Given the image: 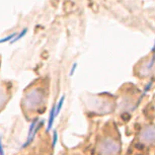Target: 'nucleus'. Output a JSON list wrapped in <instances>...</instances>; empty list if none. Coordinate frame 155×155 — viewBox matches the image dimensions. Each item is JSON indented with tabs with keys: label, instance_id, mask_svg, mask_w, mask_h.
Instances as JSON below:
<instances>
[{
	"label": "nucleus",
	"instance_id": "nucleus-2",
	"mask_svg": "<svg viewBox=\"0 0 155 155\" xmlns=\"http://www.w3.org/2000/svg\"><path fill=\"white\" fill-rule=\"evenodd\" d=\"M45 101V91L42 88H32L27 91L22 99V104L27 111L37 109Z\"/></svg>",
	"mask_w": 155,
	"mask_h": 155
},
{
	"label": "nucleus",
	"instance_id": "nucleus-8",
	"mask_svg": "<svg viewBox=\"0 0 155 155\" xmlns=\"http://www.w3.org/2000/svg\"><path fill=\"white\" fill-rule=\"evenodd\" d=\"M64 99H65V97L62 96L61 99H60V101H58V104H57V106H56V112H55V117L58 116V114L60 112V111H61L62 107H63V104H64Z\"/></svg>",
	"mask_w": 155,
	"mask_h": 155
},
{
	"label": "nucleus",
	"instance_id": "nucleus-1",
	"mask_svg": "<svg viewBox=\"0 0 155 155\" xmlns=\"http://www.w3.org/2000/svg\"><path fill=\"white\" fill-rule=\"evenodd\" d=\"M98 155H118L121 152V141L117 134L109 133L99 137L96 144Z\"/></svg>",
	"mask_w": 155,
	"mask_h": 155
},
{
	"label": "nucleus",
	"instance_id": "nucleus-11",
	"mask_svg": "<svg viewBox=\"0 0 155 155\" xmlns=\"http://www.w3.org/2000/svg\"><path fill=\"white\" fill-rule=\"evenodd\" d=\"M57 139H58V135H57V132H54V139H53V147H55V145L57 143Z\"/></svg>",
	"mask_w": 155,
	"mask_h": 155
},
{
	"label": "nucleus",
	"instance_id": "nucleus-7",
	"mask_svg": "<svg viewBox=\"0 0 155 155\" xmlns=\"http://www.w3.org/2000/svg\"><path fill=\"white\" fill-rule=\"evenodd\" d=\"M7 101V95H6V92L3 90V89L0 88V107H3L4 104Z\"/></svg>",
	"mask_w": 155,
	"mask_h": 155
},
{
	"label": "nucleus",
	"instance_id": "nucleus-3",
	"mask_svg": "<svg viewBox=\"0 0 155 155\" xmlns=\"http://www.w3.org/2000/svg\"><path fill=\"white\" fill-rule=\"evenodd\" d=\"M91 107L96 112L104 115V114L112 112L114 111L115 104H114V101L109 98H104V97H101V98H99L98 97V98H95L94 101H92Z\"/></svg>",
	"mask_w": 155,
	"mask_h": 155
},
{
	"label": "nucleus",
	"instance_id": "nucleus-6",
	"mask_svg": "<svg viewBox=\"0 0 155 155\" xmlns=\"http://www.w3.org/2000/svg\"><path fill=\"white\" fill-rule=\"evenodd\" d=\"M55 112H56V106H54L52 107L51 112H50V117H49V121H48V128H47V131H50L52 129V126H53L54 120H55Z\"/></svg>",
	"mask_w": 155,
	"mask_h": 155
},
{
	"label": "nucleus",
	"instance_id": "nucleus-12",
	"mask_svg": "<svg viewBox=\"0 0 155 155\" xmlns=\"http://www.w3.org/2000/svg\"><path fill=\"white\" fill-rule=\"evenodd\" d=\"M0 155H4V150H3V146H2L1 139H0Z\"/></svg>",
	"mask_w": 155,
	"mask_h": 155
},
{
	"label": "nucleus",
	"instance_id": "nucleus-5",
	"mask_svg": "<svg viewBox=\"0 0 155 155\" xmlns=\"http://www.w3.org/2000/svg\"><path fill=\"white\" fill-rule=\"evenodd\" d=\"M41 126H42V122H40L37 119H36L34 122H32L31 127H29V134H27V140L26 141V143H24V147H26L27 145H29V143H31L32 140H34L35 136H36V134L37 133L39 129L41 128Z\"/></svg>",
	"mask_w": 155,
	"mask_h": 155
},
{
	"label": "nucleus",
	"instance_id": "nucleus-9",
	"mask_svg": "<svg viewBox=\"0 0 155 155\" xmlns=\"http://www.w3.org/2000/svg\"><path fill=\"white\" fill-rule=\"evenodd\" d=\"M26 32H27V29H22V32H21V34H19V35H17V36H16L15 37H14V40H12V41H11V44L15 43V42H17V41H18V40H21L22 37H24V36H26Z\"/></svg>",
	"mask_w": 155,
	"mask_h": 155
},
{
	"label": "nucleus",
	"instance_id": "nucleus-10",
	"mask_svg": "<svg viewBox=\"0 0 155 155\" xmlns=\"http://www.w3.org/2000/svg\"><path fill=\"white\" fill-rule=\"evenodd\" d=\"M16 37V32H14V34H12V35H9V36H7L5 37L4 39H1L0 40V44H2V43H6V42H9V41H11L13 37Z\"/></svg>",
	"mask_w": 155,
	"mask_h": 155
},
{
	"label": "nucleus",
	"instance_id": "nucleus-4",
	"mask_svg": "<svg viewBox=\"0 0 155 155\" xmlns=\"http://www.w3.org/2000/svg\"><path fill=\"white\" fill-rule=\"evenodd\" d=\"M139 141L144 145H152L155 143V126L149 125L144 127L139 134Z\"/></svg>",
	"mask_w": 155,
	"mask_h": 155
}]
</instances>
